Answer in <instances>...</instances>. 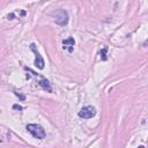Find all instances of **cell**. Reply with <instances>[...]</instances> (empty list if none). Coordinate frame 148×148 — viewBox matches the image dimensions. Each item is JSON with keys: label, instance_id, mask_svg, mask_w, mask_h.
Wrapping results in <instances>:
<instances>
[{"label": "cell", "instance_id": "cell-9", "mask_svg": "<svg viewBox=\"0 0 148 148\" xmlns=\"http://www.w3.org/2000/svg\"><path fill=\"white\" fill-rule=\"evenodd\" d=\"M0 141H1V140H0Z\"/></svg>", "mask_w": 148, "mask_h": 148}, {"label": "cell", "instance_id": "cell-7", "mask_svg": "<svg viewBox=\"0 0 148 148\" xmlns=\"http://www.w3.org/2000/svg\"><path fill=\"white\" fill-rule=\"evenodd\" d=\"M106 52H108V46H104L103 47V50L101 51V58H102V60H106Z\"/></svg>", "mask_w": 148, "mask_h": 148}, {"label": "cell", "instance_id": "cell-5", "mask_svg": "<svg viewBox=\"0 0 148 148\" xmlns=\"http://www.w3.org/2000/svg\"><path fill=\"white\" fill-rule=\"evenodd\" d=\"M62 45H64V46H62L64 50H67V51L71 53V52H73V50H74L75 40H74L73 37H68V38H66V39L62 40Z\"/></svg>", "mask_w": 148, "mask_h": 148}, {"label": "cell", "instance_id": "cell-8", "mask_svg": "<svg viewBox=\"0 0 148 148\" xmlns=\"http://www.w3.org/2000/svg\"><path fill=\"white\" fill-rule=\"evenodd\" d=\"M13 109H16V110H22L23 108H22L21 105H17V104H15V105H13Z\"/></svg>", "mask_w": 148, "mask_h": 148}, {"label": "cell", "instance_id": "cell-6", "mask_svg": "<svg viewBox=\"0 0 148 148\" xmlns=\"http://www.w3.org/2000/svg\"><path fill=\"white\" fill-rule=\"evenodd\" d=\"M38 84H39L44 90H46L47 92H52V87H51V84H50L49 80H46L45 77H43V76H42V79L39 80Z\"/></svg>", "mask_w": 148, "mask_h": 148}, {"label": "cell", "instance_id": "cell-4", "mask_svg": "<svg viewBox=\"0 0 148 148\" xmlns=\"http://www.w3.org/2000/svg\"><path fill=\"white\" fill-rule=\"evenodd\" d=\"M30 50L35 53V65H36V67H37V68H39V69H43V68H44L45 62H44V59H43V57L40 56L39 51L37 50V47H36V44H35V43H31V44H30Z\"/></svg>", "mask_w": 148, "mask_h": 148}, {"label": "cell", "instance_id": "cell-1", "mask_svg": "<svg viewBox=\"0 0 148 148\" xmlns=\"http://www.w3.org/2000/svg\"><path fill=\"white\" fill-rule=\"evenodd\" d=\"M25 128H27V131H28L34 138H36V139L42 140V139H44V138L46 136L45 130L43 128V126H40V125H38V124H28Z\"/></svg>", "mask_w": 148, "mask_h": 148}, {"label": "cell", "instance_id": "cell-2", "mask_svg": "<svg viewBox=\"0 0 148 148\" xmlns=\"http://www.w3.org/2000/svg\"><path fill=\"white\" fill-rule=\"evenodd\" d=\"M54 22L61 27L66 25L68 23V13L65 9H59L56 12V16H54Z\"/></svg>", "mask_w": 148, "mask_h": 148}, {"label": "cell", "instance_id": "cell-3", "mask_svg": "<svg viewBox=\"0 0 148 148\" xmlns=\"http://www.w3.org/2000/svg\"><path fill=\"white\" fill-rule=\"evenodd\" d=\"M96 114V108L92 105H87L83 106L80 111H79V117L83 118V119H90Z\"/></svg>", "mask_w": 148, "mask_h": 148}]
</instances>
